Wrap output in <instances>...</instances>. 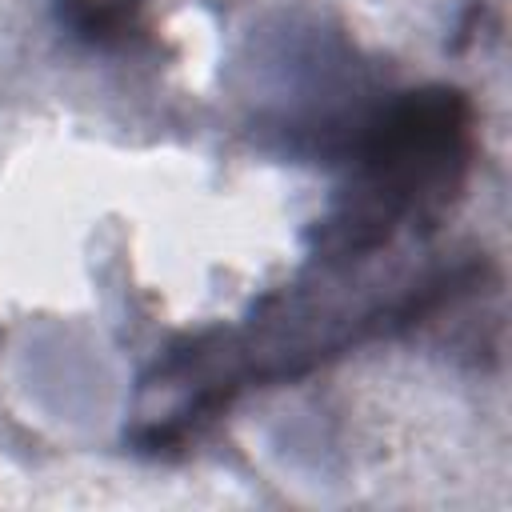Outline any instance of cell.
Returning <instances> with one entry per match:
<instances>
[{
	"mask_svg": "<svg viewBox=\"0 0 512 512\" xmlns=\"http://www.w3.org/2000/svg\"><path fill=\"white\" fill-rule=\"evenodd\" d=\"M468 104L460 92H412L404 96L364 140L360 180L348 192V208L328 220L340 252H368L384 244L424 200L456 188L464 172Z\"/></svg>",
	"mask_w": 512,
	"mask_h": 512,
	"instance_id": "obj_1",
	"label": "cell"
}]
</instances>
